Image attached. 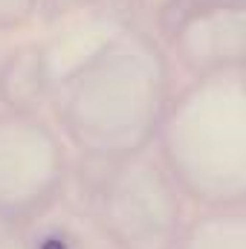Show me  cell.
Returning a JSON list of instances; mask_svg holds the SVG:
<instances>
[{
  "label": "cell",
  "instance_id": "obj_1",
  "mask_svg": "<svg viewBox=\"0 0 246 249\" xmlns=\"http://www.w3.org/2000/svg\"><path fill=\"white\" fill-rule=\"evenodd\" d=\"M41 249H67V247H64V241H58V238H50Z\"/></svg>",
  "mask_w": 246,
  "mask_h": 249
}]
</instances>
